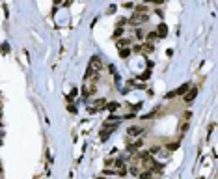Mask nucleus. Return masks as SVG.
Instances as JSON below:
<instances>
[{
  "mask_svg": "<svg viewBox=\"0 0 218 179\" xmlns=\"http://www.w3.org/2000/svg\"><path fill=\"white\" fill-rule=\"evenodd\" d=\"M149 19V15H140V13H134L132 17L129 19V22L130 25H140V22H145Z\"/></svg>",
  "mask_w": 218,
  "mask_h": 179,
  "instance_id": "obj_1",
  "label": "nucleus"
},
{
  "mask_svg": "<svg viewBox=\"0 0 218 179\" xmlns=\"http://www.w3.org/2000/svg\"><path fill=\"white\" fill-rule=\"evenodd\" d=\"M155 34H157L158 39H164L166 35H168V26H166L164 22H160V25L157 26V32H155Z\"/></svg>",
  "mask_w": 218,
  "mask_h": 179,
  "instance_id": "obj_2",
  "label": "nucleus"
},
{
  "mask_svg": "<svg viewBox=\"0 0 218 179\" xmlns=\"http://www.w3.org/2000/svg\"><path fill=\"white\" fill-rule=\"evenodd\" d=\"M95 91H97V88H95L93 82H92V84H84V88H82V95H84V97H90V95H93Z\"/></svg>",
  "mask_w": 218,
  "mask_h": 179,
  "instance_id": "obj_3",
  "label": "nucleus"
},
{
  "mask_svg": "<svg viewBox=\"0 0 218 179\" xmlns=\"http://www.w3.org/2000/svg\"><path fill=\"white\" fill-rule=\"evenodd\" d=\"M144 133V129L142 127H138V125H132V127H129V131H127V134H130V136H140V134Z\"/></svg>",
  "mask_w": 218,
  "mask_h": 179,
  "instance_id": "obj_4",
  "label": "nucleus"
},
{
  "mask_svg": "<svg viewBox=\"0 0 218 179\" xmlns=\"http://www.w3.org/2000/svg\"><path fill=\"white\" fill-rule=\"evenodd\" d=\"M93 108H92V112H95V110H103V108H106V101L105 99H97V101L93 103Z\"/></svg>",
  "mask_w": 218,
  "mask_h": 179,
  "instance_id": "obj_5",
  "label": "nucleus"
},
{
  "mask_svg": "<svg viewBox=\"0 0 218 179\" xmlns=\"http://www.w3.org/2000/svg\"><path fill=\"white\" fill-rule=\"evenodd\" d=\"M196 95H198V90H196V88H192L190 91H187V93H185V101H187V103L194 101V99H196Z\"/></svg>",
  "mask_w": 218,
  "mask_h": 179,
  "instance_id": "obj_6",
  "label": "nucleus"
},
{
  "mask_svg": "<svg viewBox=\"0 0 218 179\" xmlns=\"http://www.w3.org/2000/svg\"><path fill=\"white\" fill-rule=\"evenodd\" d=\"M153 50H155V47H153V43H142V52L144 54H149V52H153Z\"/></svg>",
  "mask_w": 218,
  "mask_h": 179,
  "instance_id": "obj_7",
  "label": "nucleus"
},
{
  "mask_svg": "<svg viewBox=\"0 0 218 179\" xmlns=\"http://www.w3.org/2000/svg\"><path fill=\"white\" fill-rule=\"evenodd\" d=\"M106 108H108L110 112H114V110H117V108H120V103H116V101H112V103H106Z\"/></svg>",
  "mask_w": 218,
  "mask_h": 179,
  "instance_id": "obj_8",
  "label": "nucleus"
},
{
  "mask_svg": "<svg viewBox=\"0 0 218 179\" xmlns=\"http://www.w3.org/2000/svg\"><path fill=\"white\" fill-rule=\"evenodd\" d=\"M129 45H130V39H121V41H117V47H120V50H121V49H127Z\"/></svg>",
  "mask_w": 218,
  "mask_h": 179,
  "instance_id": "obj_9",
  "label": "nucleus"
},
{
  "mask_svg": "<svg viewBox=\"0 0 218 179\" xmlns=\"http://www.w3.org/2000/svg\"><path fill=\"white\" fill-rule=\"evenodd\" d=\"M130 174H132V176H140V168H138V162H134L132 166H130Z\"/></svg>",
  "mask_w": 218,
  "mask_h": 179,
  "instance_id": "obj_10",
  "label": "nucleus"
},
{
  "mask_svg": "<svg viewBox=\"0 0 218 179\" xmlns=\"http://www.w3.org/2000/svg\"><path fill=\"white\" fill-rule=\"evenodd\" d=\"M110 134H112V133H110V131H105V129H103V131H101V142L108 140V136H110Z\"/></svg>",
  "mask_w": 218,
  "mask_h": 179,
  "instance_id": "obj_11",
  "label": "nucleus"
},
{
  "mask_svg": "<svg viewBox=\"0 0 218 179\" xmlns=\"http://www.w3.org/2000/svg\"><path fill=\"white\" fill-rule=\"evenodd\" d=\"M149 77H151V71L147 69V71H144V73H142V75H140V77H138V78H140V80H147Z\"/></svg>",
  "mask_w": 218,
  "mask_h": 179,
  "instance_id": "obj_12",
  "label": "nucleus"
},
{
  "mask_svg": "<svg viewBox=\"0 0 218 179\" xmlns=\"http://www.w3.org/2000/svg\"><path fill=\"white\" fill-rule=\"evenodd\" d=\"M129 54H130V49H121V50H120V56H121V58H127Z\"/></svg>",
  "mask_w": 218,
  "mask_h": 179,
  "instance_id": "obj_13",
  "label": "nucleus"
},
{
  "mask_svg": "<svg viewBox=\"0 0 218 179\" xmlns=\"http://www.w3.org/2000/svg\"><path fill=\"white\" fill-rule=\"evenodd\" d=\"M151 177H153V174L149 172V170H147V172H144V174H140V179H151Z\"/></svg>",
  "mask_w": 218,
  "mask_h": 179,
  "instance_id": "obj_14",
  "label": "nucleus"
},
{
  "mask_svg": "<svg viewBox=\"0 0 218 179\" xmlns=\"http://www.w3.org/2000/svg\"><path fill=\"white\" fill-rule=\"evenodd\" d=\"M7 50H10V47H7V43H2V45H0V52H2V54H6Z\"/></svg>",
  "mask_w": 218,
  "mask_h": 179,
  "instance_id": "obj_15",
  "label": "nucleus"
},
{
  "mask_svg": "<svg viewBox=\"0 0 218 179\" xmlns=\"http://www.w3.org/2000/svg\"><path fill=\"white\" fill-rule=\"evenodd\" d=\"M153 39H157V34H155V32H149V34H147V43H151Z\"/></svg>",
  "mask_w": 218,
  "mask_h": 179,
  "instance_id": "obj_16",
  "label": "nucleus"
},
{
  "mask_svg": "<svg viewBox=\"0 0 218 179\" xmlns=\"http://www.w3.org/2000/svg\"><path fill=\"white\" fill-rule=\"evenodd\" d=\"M187 129H188V119H185V121L181 123V133H185Z\"/></svg>",
  "mask_w": 218,
  "mask_h": 179,
  "instance_id": "obj_17",
  "label": "nucleus"
},
{
  "mask_svg": "<svg viewBox=\"0 0 218 179\" xmlns=\"http://www.w3.org/2000/svg\"><path fill=\"white\" fill-rule=\"evenodd\" d=\"M121 34H123V28H120V26H117V28H116V32H114V37H120Z\"/></svg>",
  "mask_w": 218,
  "mask_h": 179,
  "instance_id": "obj_18",
  "label": "nucleus"
},
{
  "mask_svg": "<svg viewBox=\"0 0 218 179\" xmlns=\"http://www.w3.org/2000/svg\"><path fill=\"white\" fill-rule=\"evenodd\" d=\"M136 37H138V39H144V30L138 28V30H136Z\"/></svg>",
  "mask_w": 218,
  "mask_h": 179,
  "instance_id": "obj_19",
  "label": "nucleus"
},
{
  "mask_svg": "<svg viewBox=\"0 0 218 179\" xmlns=\"http://www.w3.org/2000/svg\"><path fill=\"white\" fill-rule=\"evenodd\" d=\"M123 7H127V10H132L134 4H132V2H127V4H123Z\"/></svg>",
  "mask_w": 218,
  "mask_h": 179,
  "instance_id": "obj_20",
  "label": "nucleus"
},
{
  "mask_svg": "<svg viewBox=\"0 0 218 179\" xmlns=\"http://www.w3.org/2000/svg\"><path fill=\"white\" fill-rule=\"evenodd\" d=\"M168 149H170V151H172V149H177V144H170V146H168Z\"/></svg>",
  "mask_w": 218,
  "mask_h": 179,
  "instance_id": "obj_21",
  "label": "nucleus"
},
{
  "mask_svg": "<svg viewBox=\"0 0 218 179\" xmlns=\"http://www.w3.org/2000/svg\"><path fill=\"white\" fill-rule=\"evenodd\" d=\"M0 116H2V106H0Z\"/></svg>",
  "mask_w": 218,
  "mask_h": 179,
  "instance_id": "obj_22",
  "label": "nucleus"
},
{
  "mask_svg": "<svg viewBox=\"0 0 218 179\" xmlns=\"http://www.w3.org/2000/svg\"><path fill=\"white\" fill-rule=\"evenodd\" d=\"M0 146H2V138H0Z\"/></svg>",
  "mask_w": 218,
  "mask_h": 179,
  "instance_id": "obj_23",
  "label": "nucleus"
},
{
  "mask_svg": "<svg viewBox=\"0 0 218 179\" xmlns=\"http://www.w3.org/2000/svg\"><path fill=\"white\" fill-rule=\"evenodd\" d=\"M97 179H105V177H97Z\"/></svg>",
  "mask_w": 218,
  "mask_h": 179,
  "instance_id": "obj_24",
  "label": "nucleus"
},
{
  "mask_svg": "<svg viewBox=\"0 0 218 179\" xmlns=\"http://www.w3.org/2000/svg\"><path fill=\"white\" fill-rule=\"evenodd\" d=\"M0 170H2V166H0Z\"/></svg>",
  "mask_w": 218,
  "mask_h": 179,
  "instance_id": "obj_25",
  "label": "nucleus"
},
{
  "mask_svg": "<svg viewBox=\"0 0 218 179\" xmlns=\"http://www.w3.org/2000/svg\"><path fill=\"white\" fill-rule=\"evenodd\" d=\"M0 125H2V123H0Z\"/></svg>",
  "mask_w": 218,
  "mask_h": 179,
  "instance_id": "obj_26",
  "label": "nucleus"
}]
</instances>
